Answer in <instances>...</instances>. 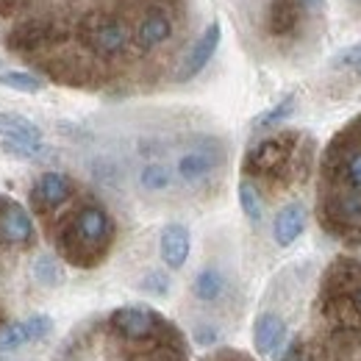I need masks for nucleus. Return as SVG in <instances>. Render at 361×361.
Masks as SVG:
<instances>
[{
    "mask_svg": "<svg viewBox=\"0 0 361 361\" xmlns=\"http://www.w3.org/2000/svg\"><path fill=\"white\" fill-rule=\"evenodd\" d=\"M192 292H195L197 300L214 303V300H220V295L226 292V275L217 270V267H206V270H200L195 275Z\"/></svg>",
    "mask_w": 361,
    "mask_h": 361,
    "instance_id": "nucleus-14",
    "label": "nucleus"
},
{
    "mask_svg": "<svg viewBox=\"0 0 361 361\" xmlns=\"http://www.w3.org/2000/svg\"><path fill=\"white\" fill-rule=\"evenodd\" d=\"M195 339H197V345L209 348V345H214V342L220 339V331H217L214 325H197V328H195Z\"/></svg>",
    "mask_w": 361,
    "mask_h": 361,
    "instance_id": "nucleus-22",
    "label": "nucleus"
},
{
    "mask_svg": "<svg viewBox=\"0 0 361 361\" xmlns=\"http://www.w3.org/2000/svg\"><path fill=\"white\" fill-rule=\"evenodd\" d=\"M31 272H34L37 283H42V286H47V289H53V286H61V283H64V267H61V262H59L56 256H50V253L37 256Z\"/></svg>",
    "mask_w": 361,
    "mask_h": 361,
    "instance_id": "nucleus-15",
    "label": "nucleus"
},
{
    "mask_svg": "<svg viewBox=\"0 0 361 361\" xmlns=\"http://www.w3.org/2000/svg\"><path fill=\"white\" fill-rule=\"evenodd\" d=\"M292 111H295V94H286L281 103H275L270 111H264V114H259L256 117V123H253V128H259V131H264V128H275V126H281L283 120H289L292 117Z\"/></svg>",
    "mask_w": 361,
    "mask_h": 361,
    "instance_id": "nucleus-20",
    "label": "nucleus"
},
{
    "mask_svg": "<svg viewBox=\"0 0 361 361\" xmlns=\"http://www.w3.org/2000/svg\"><path fill=\"white\" fill-rule=\"evenodd\" d=\"M139 289L150 292V295H167L170 292V278L164 272H147L139 283Z\"/></svg>",
    "mask_w": 361,
    "mask_h": 361,
    "instance_id": "nucleus-21",
    "label": "nucleus"
},
{
    "mask_svg": "<svg viewBox=\"0 0 361 361\" xmlns=\"http://www.w3.org/2000/svg\"><path fill=\"white\" fill-rule=\"evenodd\" d=\"M281 361H309V359L303 356V348H300V345H292V350H289Z\"/></svg>",
    "mask_w": 361,
    "mask_h": 361,
    "instance_id": "nucleus-23",
    "label": "nucleus"
},
{
    "mask_svg": "<svg viewBox=\"0 0 361 361\" xmlns=\"http://www.w3.org/2000/svg\"><path fill=\"white\" fill-rule=\"evenodd\" d=\"M139 183H142L147 192H164V189H170V186H173V173H170L164 164L150 161V164H145V167H142V173H139Z\"/></svg>",
    "mask_w": 361,
    "mask_h": 361,
    "instance_id": "nucleus-19",
    "label": "nucleus"
},
{
    "mask_svg": "<svg viewBox=\"0 0 361 361\" xmlns=\"http://www.w3.org/2000/svg\"><path fill=\"white\" fill-rule=\"evenodd\" d=\"M356 61H359V70H361V53H359V59H356Z\"/></svg>",
    "mask_w": 361,
    "mask_h": 361,
    "instance_id": "nucleus-25",
    "label": "nucleus"
},
{
    "mask_svg": "<svg viewBox=\"0 0 361 361\" xmlns=\"http://www.w3.org/2000/svg\"><path fill=\"white\" fill-rule=\"evenodd\" d=\"M50 331H53V319L47 314H31L25 319L6 322L0 328V353L20 350L23 345H31V342H42Z\"/></svg>",
    "mask_w": 361,
    "mask_h": 361,
    "instance_id": "nucleus-7",
    "label": "nucleus"
},
{
    "mask_svg": "<svg viewBox=\"0 0 361 361\" xmlns=\"http://www.w3.org/2000/svg\"><path fill=\"white\" fill-rule=\"evenodd\" d=\"M298 145H300V134L298 131H281V134L256 142L247 150V156H245V164H242L245 176L247 178H270V180L275 176H281L292 164V159L298 153Z\"/></svg>",
    "mask_w": 361,
    "mask_h": 361,
    "instance_id": "nucleus-3",
    "label": "nucleus"
},
{
    "mask_svg": "<svg viewBox=\"0 0 361 361\" xmlns=\"http://www.w3.org/2000/svg\"><path fill=\"white\" fill-rule=\"evenodd\" d=\"M322 0H267L264 31L275 42L292 45L322 17Z\"/></svg>",
    "mask_w": 361,
    "mask_h": 361,
    "instance_id": "nucleus-2",
    "label": "nucleus"
},
{
    "mask_svg": "<svg viewBox=\"0 0 361 361\" xmlns=\"http://www.w3.org/2000/svg\"><path fill=\"white\" fill-rule=\"evenodd\" d=\"M159 250H161V262L170 267V270H180L189 259V250H192V236H189V228L180 226V223H170L161 231V239H159Z\"/></svg>",
    "mask_w": 361,
    "mask_h": 361,
    "instance_id": "nucleus-10",
    "label": "nucleus"
},
{
    "mask_svg": "<svg viewBox=\"0 0 361 361\" xmlns=\"http://www.w3.org/2000/svg\"><path fill=\"white\" fill-rule=\"evenodd\" d=\"M73 195H75L73 178L64 176V173L50 170V173H42L39 180L34 183V189H31V206H34V212L47 214V212L61 209Z\"/></svg>",
    "mask_w": 361,
    "mask_h": 361,
    "instance_id": "nucleus-6",
    "label": "nucleus"
},
{
    "mask_svg": "<svg viewBox=\"0 0 361 361\" xmlns=\"http://www.w3.org/2000/svg\"><path fill=\"white\" fill-rule=\"evenodd\" d=\"M109 325L114 334H120L123 339H150L159 328H161V319L156 312L150 309H142V306H123V309H114L109 314Z\"/></svg>",
    "mask_w": 361,
    "mask_h": 361,
    "instance_id": "nucleus-5",
    "label": "nucleus"
},
{
    "mask_svg": "<svg viewBox=\"0 0 361 361\" xmlns=\"http://www.w3.org/2000/svg\"><path fill=\"white\" fill-rule=\"evenodd\" d=\"M306 231V209L300 203H286L272 223V236L278 247H289L300 239V233Z\"/></svg>",
    "mask_w": 361,
    "mask_h": 361,
    "instance_id": "nucleus-11",
    "label": "nucleus"
},
{
    "mask_svg": "<svg viewBox=\"0 0 361 361\" xmlns=\"http://www.w3.org/2000/svg\"><path fill=\"white\" fill-rule=\"evenodd\" d=\"M239 206H242V212H245V217L250 223H262V217H264V200L259 195V186L250 178L239 180Z\"/></svg>",
    "mask_w": 361,
    "mask_h": 361,
    "instance_id": "nucleus-18",
    "label": "nucleus"
},
{
    "mask_svg": "<svg viewBox=\"0 0 361 361\" xmlns=\"http://www.w3.org/2000/svg\"><path fill=\"white\" fill-rule=\"evenodd\" d=\"M283 336H286V322L278 314L264 312V314L256 317V322H253V348H256V353L270 356L272 350L281 348Z\"/></svg>",
    "mask_w": 361,
    "mask_h": 361,
    "instance_id": "nucleus-12",
    "label": "nucleus"
},
{
    "mask_svg": "<svg viewBox=\"0 0 361 361\" xmlns=\"http://www.w3.org/2000/svg\"><path fill=\"white\" fill-rule=\"evenodd\" d=\"M0 150L6 156L23 159V161H39V159L47 156L45 142H34V139H3L0 142Z\"/></svg>",
    "mask_w": 361,
    "mask_h": 361,
    "instance_id": "nucleus-17",
    "label": "nucleus"
},
{
    "mask_svg": "<svg viewBox=\"0 0 361 361\" xmlns=\"http://www.w3.org/2000/svg\"><path fill=\"white\" fill-rule=\"evenodd\" d=\"M0 136L3 139H34L42 142V128L17 111H0Z\"/></svg>",
    "mask_w": 361,
    "mask_h": 361,
    "instance_id": "nucleus-13",
    "label": "nucleus"
},
{
    "mask_svg": "<svg viewBox=\"0 0 361 361\" xmlns=\"http://www.w3.org/2000/svg\"><path fill=\"white\" fill-rule=\"evenodd\" d=\"M37 242V228L31 214L11 197L0 195V245L31 247Z\"/></svg>",
    "mask_w": 361,
    "mask_h": 361,
    "instance_id": "nucleus-4",
    "label": "nucleus"
},
{
    "mask_svg": "<svg viewBox=\"0 0 361 361\" xmlns=\"http://www.w3.org/2000/svg\"><path fill=\"white\" fill-rule=\"evenodd\" d=\"M0 87L14 92H25V94H37L45 90V81L28 70H3L0 73Z\"/></svg>",
    "mask_w": 361,
    "mask_h": 361,
    "instance_id": "nucleus-16",
    "label": "nucleus"
},
{
    "mask_svg": "<svg viewBox=\"0 0 361 361\" xmlns=\"http://www.w3.org/2000/svg\"><path fill=\"white\" fill-rule=\"evenodd\" d=\"M220 39H223V28H220V23H217V20H212V23L206 25V31L195 39V45L189 47V53L183 56V61H180L176 78H178V81H192L197 73H203V70H206V64L212 61V56L217 53Z\"/></svg>",
    "mask_w": 361,
    "mask_h": 361,
    "instance_id": "nucleus-8",
    "label": "nucleus"
},
{
    "mask_svg": "<svg viewBox=\"0 0 361 361\" xmlns=\"http://www.w3.org/2000/svg\"><path fill=\"white\" fill-rule=\"evenodd\" d=\"M220 161H223V153L214 145H200V147H192L180 156L176 173L183 183H200L220 167Z\"/></svg>",
    "mask_w": 361,
    "mask_h": 361,
    "instance_id": "nucleus-9",
    "label": "nucleus"
},
{
    "mask_svg": "<svg viewBox=\"0 0 361 361\" xmlns=\"http://www.w3.org/2000/svg\"><path fill=\"white\" fill-rule=\"evenodd\" d=\"M350 6H356V8H361V0H348Z\"/></svg>",
    "mask_w": 361,
    "mask_h": 361,
    "instance_id": "nucleus-24",
    "label": "nucleus"
},
{
    "mask_svg": "<svg viewBox=\"0 0 361 361\" xmlns=\"http://www.w3.org/2000/svg\"><path fill=\"white\" fill-rule=\"evenodd\" d=\"M114 233L117 226L111 220V214L100 206V203H81L78 209H73L56 231V247L61 253L64 262L75 264V267H94L100 264L111 245H114Z\"/></svg>",
    "mask_w": 361,
    "mask_h": 361,
    "instance_id": "nucleus-1",
    "label": "nucleus"
}]
</instances>
